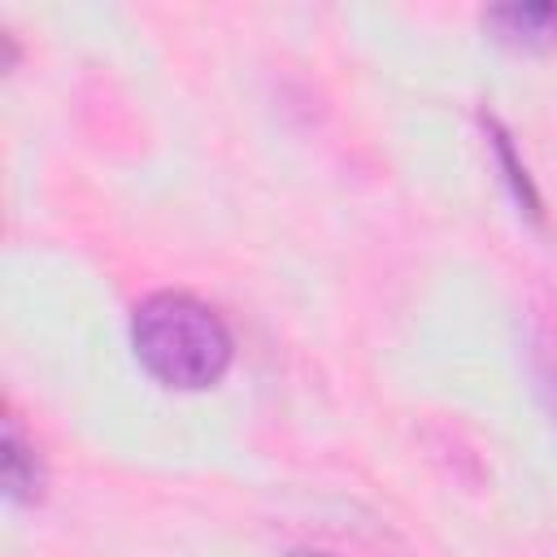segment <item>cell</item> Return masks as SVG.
Segmentation results:
<instances>
[{"mask_svg": "<svg viewBox=\"0 0 557 557\" xmlns=\"http://www.w3.org/2000/svg\"><path fill=\"white\" fill-rule=\"evenodd\" d=\"M0 474H4V496L9 500H39L44 492V461L35 453V444L22 435L17 418H4V444H0Z\"/></svg>", "mask_w": 557, "mask_h": 557, "instance_id": "cell-3", "label": "cell"}, {"mask_svg": "<svg viewBox=\"0 0 557 557\" xmlns=\"http://www.w3.org/2000/svg\"><path fill=\"white\" fill-rule=\"evenodd\" d=\"M292 557H339V553H292Z\"/></svg>", "mask_w": 557, "mask_h": 557, "instance_id": "cell-5", "label": "cell"}, {"mask_svg": "<svg viewBox=\"0 0 557 557\" xmlns=\"http://www.w3.org/2000/svg\"><path fill=\"white\" fill-rule=\"evenodd\" d=\"M487 131H492V148H496L500 165L509 170L505 178H509V187H513L518 205H522L531 218H540V196H535V187H531V178H527V165H518V157H513V148H509V135H505L496 122H487Z\"/></svg>", "mask_w": 557, "mask_h": 557, "instance_id": "cell-4", "label": "cell"}, {"mask_svg": "<svg viewBox=\"0 0 557 557\" xmlns=\"http://www.w3.org/2000/svg\"><path fill=\"white\" fill-rule=\"evenodd\" d=\"M131 348L139 366L174 392L213 387L235 357V339L213 305L191 292H152L131 313Z\"/></svg>", "mask_w": 557, "mask_h": 557, "instance_id": "cell-1", "label": "cell"}, {"mask_svg": "<svg viewBox=\"0 0 557 557\" xmlns=\"http://www.w3.org/2000/svg\"><path fill=\"white\" fill-rule=\"evenodd\" d=\"M483 26L496 44L518 52H548L557 44V4L527 0V4H492L483 13Z\"/></svg>", "mask_w": 557, "mask_h": 557, "instance_id": "cell-2", "label": "cell"}]
</instances>
